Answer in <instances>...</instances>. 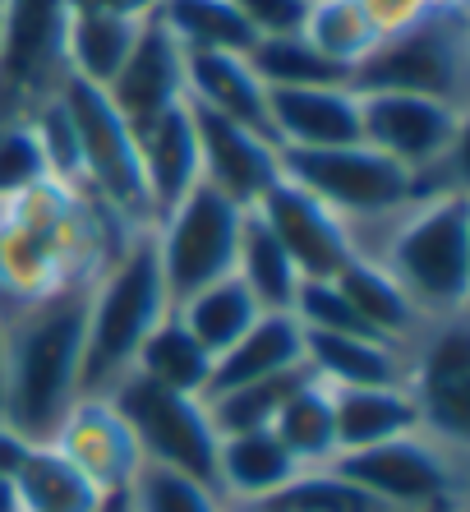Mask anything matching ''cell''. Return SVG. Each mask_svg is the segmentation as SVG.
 Returning a JSON list of instances; mask_svg holds the SVG:
<instances>
[{"label":"cell","instance_id":"obj_13","mask_svg":"<svg viewBox=\"0 0 470 512\" xmlns=\"http://www.w3.org/2000/svg\"><path fill=\"white\" fill-rule=\"evenodd\" d=\"M466 107L415 93H360V143L415 171L438 167L461 153Z\"/></svg>","mask_w":470,"mask_h":512},{"label":"cell","instance_id":"obj_29","mask_svg":"<svg viewBox=\"0 0 470 512\" xmlns=\"http://www.w3.org/2000/svg\"><path fill=\"white\" fill-rule=\"evenodd\" d=\"M272 434L282 439V448L295 457V466H328L337 457V416H332V388L305 370V379L295 383L286 402L272 416Z\"/></svg>","mask_w":470,"mask_h":512},{"label":"cell","instance_id":"obj_16","mask_svg":"<svg viewBox=\"0 0 470 512\" xmlns=\"http://www.w3.org/2000/svg\"><path fill=\"white\" fill-rule=\"evenodd\" d=\"M254 213L268 222V231L282 240V250L291 254L300 277H337L346 263L355 259L351 231L332 213L328 203H318L309 190H300L295 180H277Z\"/></svg>","mask_w":470,"mask_h":512},{"label":"cell","instance_id":"obj_26","mask_svg":"<svg viewBox=\"0 0 470 512\" xmlns=\"http://www.w3.org/2000/svg\"><path fill=\"white\" fill-rule=\"evenodd\" d=\"M332 416H337V453L374 448L397 439L406 429H420L415 402L401 383H374V388H332Z\"/></svg>","mask_w":470,"mask_h":512},{"label":"cell","instance_id":"obj_4","mask_svg":"<svg viewBox=\"0 0 470 512\" xmlns=\"http://www.w3.org/2000/svg\"><path fill=\"white\" fill-rule=\"evenodd\" d=\"M171 314L162 268L153 250V227L134 231L130 245L106 263V273L88 286V314H83V365L79 397H106L134 370L139 346L157 323Z\"/></svg>","mask_w":470,"mask_h":512},{"label":"cell","instance_id":"obj_17","mask_svg":"<svg viewBox=\"0 0 470 512\" xmlns=\"http://www.w3.org/2000/svg\"><path fill=\"white\" fill-rule=\"evenodd\" d=\"M102 93L111 97V107L125 116V125L134 134L148 130L157 116H166L171 107L185 102V51L176 47V37L157 19H148L130 60L120 65V74Z\"/></svg>","mask_w":470,"mask_h":512},{"label":"cell","instance_id":"obj_20","mask_svg":"<svg viewBox=\"0 0 470 512\" xmlns=\"http://www.w3.org/2000/svg\"><path fill=\"white\" fill-rule=\"evenodd\" d=\"M139 162H143V190H148L153 222H162L203 180L199 134H194L189 102L171 107L166 116H157L148 130H139Z\"/></svg>","mask_w":470,"mask_h":512},{"label":"cell","instance_id":"obj_19","mask_svg":"<svg viewBox=\"0 0 470 512\" xmlns=\"http://www.w3.org/2000/svg\"><path fill=\"white\" fill-rule=\"evenodd\" d=\"M268 130L277 148L360 143V93L351 84L268 88Z\"/></svg>","mask_w":470,"mask_h":512},{"label":"cell","instance_id":"obj_10","mask_svg":"<svg viewBox=\"0 0 470 512\" xmlns=\"http://www.w3.org/2000/svg\"><path fill=\"white\" fill-rule=\"evenodd\" d=\"M106 397L116 402L125 425L134 429L143 462L171 466V471H185V476L212 485L217 439H222V434L212 429L208 402H203L199 393H176V388L148 383L130 370Z\"/></svg>","mask_w":470,"mask_h":512},{"label":"cell","instance_id":"obj_3","mask_svg":"<svg viewBox=\"0 0 470 512\" xmlns=\"http://www.w3.org/2000/svg\"><path fill=\"white\" fill-rule=\"evenodd\" d=\"M360 259L383 263L429 323L466 319L470 305V199L466 190L415 199L401 213L351 231Z\"/></svg>","mask_w":470,"mask_h":512},{"label":"cell","instance_id":"obj_5","mask_svg":"<svg viewBox=\"0 0 470 512\" xmlns=\"http://www.w3.org/2000/svg\"><path fill=\"white\" fill-rule=\"evenodd\" d=\"M328 466L388 512H466L470 448L438 439L429 429H406L374 448L337 453Z\"/></svg>","mask_w":470,"mask_h":512},{"label":"cell","instance_id":"obj_33","mask_svg":"<svg viewBox=\"0 0 470 512\" xmlns=\"http://www.w3.org/2000/svg\"><path fill=\"white\" fill-rule=\"evenodd\" d=\"M300 37L314 51H323L332 65H341V70L351 74L383 42V28L369 19V10L360 0H314Z\"/></svg>","mask_w":470,"mask_h":512},{"label":"cell","instance_id":"obj_21","mask_svg":"<svg viewBox=\"0 0 470 512\" xmlns=\"http://www.w3.org/2000/svg\"><path fill=\"white\" fill-rule=\"evenodd\" d=\"M305 370V328L291 314H259L249 323L245 337H235L222 356H212V374L203 397L226 393V388H245L259 379Z\"/></svg>","mask_w":470,"mask_h":512},{"label":"cell","instance_id":"obj_24","mask_svg":"<svg viewBox=\"0 0 470 512\" xmlns=\"http://www.w3.org/2000/svg\"><path fill=\"white\" fill-rule=\"evenodd\" d=\"M337 286H341V296H346V305L355 310V319H360V328L369 337H378V342H392L401 351H411L424 337V328H429V319L415 310V300L401 291L397 277L383 263L355 254L337 273Z\"/></svg>","mask_w":470,"mask_h":512},{"label":"cell","instance_id":"obj_18","mask_svg":"<svg viewBox=\"0 0 470 512\" xmlns=\"http://www.w3.org/2000/svg\"><path fill=\"white\" fill-rule=\"evenodd\" d=\"M0 471L10 480L14 512H102L106 499L51 443L19 439L0 425Z\"/></svg>","mask_w":470,"mask_h":512},{"label":"cell","instance_id":"obj_41","mask_svg":"<svg viewBox=\"0 0 470 512\" xmlns=\"http://www.w3.org/2000/svg\"><path fill=\"white\" fill-rule=\"evenodd\" d=\"M70 10H97V14H120V19H153L157 0H70Z\"/></svg>","mask_w":470,"mask_h":512},{"label":"cell","instance_id":"obj_22","mask_svg":"<svg viewBox=\"0 0 470 512\" xmlns=\"http://www.w3.org/2000/svg\"><path fill=\"white\" fill-rule=\"evenodd\" d=\"M295 471L300 466L272 429H245V434L217 439L212 489L222 494V503H268L291 485Z\"/></svg>","mask_w":470,"mask_h":512},{"label":"cell","instance_id":"obj_30","mask_svg":"<svg viewBox=\"0 0 470 512\" xmlns=\"http://www.w3.org/2000/svg\"><path fill=\"white\" fill-rule=\"evenodd\" d=\"M171 314L199 337V346L208 356H222L235 337L249 333V323L259 319L263 310H259V300L245 291V282L235 273H226L217 282L199 286V291H189L180 305H171Z\"/></svg>","mask_w":470,"mask_h":512},{"label":"cell","instance_id":"obj_43","mask_svg":"<svg viewBox=\"0 0 470 512\" xmlns=\"http://www.w3.org/2000/svg\"><path fill=\"white\" fill-rule=\"evenodd\" d=\"M0 512H14V494H10V480L0 471Z\"/></svg>","mask_w":470,"mask_h":512},{"label":"cell","instance_id":"obj_1","mask_svg":"<svg viewBox=\"0 0 470 512\" xmlns=\"http://www.w3.org/2000/svg\"><path fill=\"white\" fill-rule=\"evenodd\" d=\"M111 208L79 185L42 180L0 203V319L51 300L74 286H93L106 263L130 245Z\"/></svg>","mask_w":470,"mask_h":512},{"label":"cell","instance_id":"obj_11","mask_svg":"<svg viewBox=\"0 0 470 512\" xmlns=\"http://www.w3.org/2000/svg\"><path fill=\"white\" fill-rule=\"evenodd\" d=\"M240 222H245V208L217 194L212 185H203V180L162 222H153V250L171 305H180L189 291L231 273Z\"/></svg>","mask_w":470,"mask_h":512},{"label":"cell","instance_id":"obj_32","mask_svg":"<svg viewBox=\"0 0 470 512\" xmlns=\"http://www.w3.org/2000/svg\"><path fill=\"white\" fill-rule=\"evenodd\" d=\"M134 374L148 379V383H162V388H176V393H199L203 397L208 374H212V356L203 351L199 337L189 333L176 314H166L153 333H148V342L139 346Z\"/></svg>","mask_w":470,"mask_h":512},{"label":"cell","instance_id":"obj_45","mask_svg":"<svg viewBox=\"0 0 470 512\" xmlns=\"http://www.w3.org/2000/svg\"><path fill=\"white\" fill-rule=\"evenodd\" d=\"M0 346H5V319H0Z\"/></svg>","mask_w":470,"mask_h":512},{"label":"cell","instance_id":"obj_7","mask_svg":"<svg viewBox=\"0 0 470 512\" xmlns=\"http://www.w3.org/2000/svg\"><path fill=\"white\" fill-rule=\"evenodd\" d=\"M56 97L74 125L83 190L102 208H111L125 227L148 231L153 227V208H148V190H143L139 134L125 125V116L111 107V97L102 88L83 84V79H65Z\"/></svg>","mask_w":470,"mask_h":512},{"label":"cell","instance_id":"obj_12","mask_svg":"<svg viewBox=\"0 0 470 512\" xmlns=\"http://www.w3.org/2000/svg\"><path fill=\"white\" fill-rule=\"evenodd\" d=\"M420 429L447 443L470 448V323H429L424 337L406 351V383Z\"/></svg>","mask_w":470,"mask_h":512},{"label":"cell","instance_id":"obj_38","mask_svg":"<svg viewBox=\"0 0 470 512\" xmlns=\"http://www.w3.org/2000/svg\"><path fill=\"white\" fill-rule=\"evenodd\" d=\"M42 180H51V167L33 120H0V203L33 190Z\"/></svg>","mask_w":470,"mask_h":512},{"label":"cell","instance_id":"obj_2","mask_svg":"<svg viewBox=\"0 0 470 512\" xmlns=\"http://www.w3.org/2000/svg\"><path fill=\"white\" fill-rule=\"evenodd\" d=\"M83 314H88V286H74L5 319L0 425L14 429L19 439L47 443L65 411L79 402Z\"/></svg>","mask_w":470,"mask_h":512},{"label":"cell","instance_id":"obj_31","mask_svg":"<svg viewBox=\"0 0 470 512\" xmlns=\"http://www.w3.org/2000/svg\"><path fill=\"white\" fill-rule=\"evenodd\" d=\"M153 19L176 37V47L185 56H194V51H235V56H249L254 42H259L231 0H157Z\"/></svg>","mask_w":470,"mask_h":512},{"label":"cell","instance_id":"obj_15","mask_svg":"<svg viewBox=\"0 0 470 512\" xmlns=\"http://www.w3.org/2000/svg\"><path fill=\"white\" fill-rule=\"evenodd\" d=\"M189 116H194V134H199L203 185H212L240 208H254L282 180V148L263 130H249L240 120H226L208 107H194V102H189Z\"/></svg>","mask_w":470,"mask_h":512},{"label":"cell","instance_id":"obj_27","mask_svg":"<svg viewBox=\"0 0 470 512\" xmlns=\"http://www.w3.org/2000/svg\"><path fill=\"white\" fill-rule=\"evenodd\" d=\"M143 24H148V19H120V14L70 10V24H65V70H70V79H83V84H93V88H106L120 74V65L130 60Z\"/></svg>","mask_w":470,"mask_h":512},{"label":"cell","instance_id":"obj_39","mask_svg":"<svg viewBox=\"0 0 470 512\" xmlns=\"http://www.w3.org/2000/svg\"><path fill=\"white\" fill-rule=\"evenodd\" d=\"M254 37H295L309 19L314 0H231Z\"/></svg>","mask_w":470,"mask_h":512},{"label":"cell","instance_id":"obj_28","mask_svg":"<svg viewBox=\"0 0 470 512\" xmlns=\"http://www.w3.org/2000/svg\"><path fill=\"white\" fill-rule=\"evenodd\" d=\"M231 273L245 282V291L259 300L263 314H291V300L300 291V282H305V277L295 273L291 254L282 250V240L272 236L268 222L254 208H245V222H240Z\"/></svg>","mask_w":470,"mask_h":512},{"label":"cell","instance_id":"obj_25","mask_svg":"<svg viewBox=\"0 0 470 512\" xmlns=\"http://www.w3.org/2000/svg\"><path fill=\"white\" fill-rule=\"evenodd\" d=\"M305 370L328 388L406 383V351L369 333H305Z\"/></svg>","mask_w":470,"mask_h":512},{"label":"cell","instance_id":"obj_42","mask_svg":"<svg viewBox=\"0 0 470 512\" xmlns=\"http://www.w3.org/2000/svg\"><path fill=\"white\" fill-rule=\"evenodd\" d=\"M222 512H282L277 503H222Z\"/></svg>","mask_w":470,"mask_h":512},{"label":"cell","instance_id":"obj_36","mask_svg":"<svg viewBox=\"0 0 470 512\" xmlns=\"http://www.w3.org/2000/svg\"><path fill=\"white\" fill-rule=\"evenodd\" d=\"M305 379V370H291V374H277V379H259V383H245V388H226V393H212L203 397L208 402V416L217 434H245V429H268L277 406L286 402L295 383Z\"/></svg>","mask_w":470,"mask_h":512},{"label":"cell","instance_id":"obj_34","mask_svg":"<svg viewBox=\"0 0 470 512\" xmlns=\"http://www.w3.org/2000/svg\"><path fill=\"white\" fill-rule=\"evenodd\" d=\"M249 65L268 88H323V84H351V74L332 65L323 51H314L305 37H259L249 51Z\"/></svg>","mask_w":470,"mask_h":512},{"label":"cell","instance_id":"obj_44","mask_svg":"<svg viewBox=\"0 0 470 512\" xmlns=\"http://www.w3.org/2000/svg\"><path fill=\"white\" fill-rule=\"evenodd\" d=\"M102 512H125V508H120V499H106V508Z\"/></svg>","mask_w":470,"mask_h":512},{"label":"cell","instance_id":"obj_6","mask_svg":"<svg viewBox=\"0 0 470 512\" xmlns=\"http://www.w3.org/2000/svg\"><path fill=\"white\" fill-rule=\"evenodd\" d=\"M355 93H415L466 107L470 93V24L466 10L429 14L420 24L388 33L351 70Z\"/></svg>","mask_w":470,"mask_h":512},{"label":"cell","instance_id":"obj_23","mask_svg":"<svg viewBox=\"0 0 470 512\" xmlns=\"http://www.w3.org/2000/svg\"><path fill=\"white\" fill-rule=\"evenodd\" d=\"M185 97L194 107H208L226 120H240L249 130H268V84H263L249 56L235 51H194L185 56Z\"/></svg>","mask_w":470,"mask_h":512},{"label":"cell","instance_id":"obj_37","mask_svg":"<svg viewBox=\"0 0 470 512\" xmlns=\"http://www.w3.org/2000/svg\"><path fill=\"white\" fill-rule=\"evenodd\" d=\"M282 512H388L378 499H369L360 485L332 471V466H305V471H295V480L277 494Z\"/></svg>","mask_w":470,"mask_h":512},{"label":"cell","instance_id":"obj_9","mask_svg":"<svg viewBox=\"0 0 470 512\" xmlns=\"http://www.w3.org/2000/svg\"><path fill=\"white\" fill-rule=\"evenodd\" d=\"M70 0H0V120H28L70 79Z\"/></svg>","mask_w":470,"mask_h":512},{"label":"cell","instance_id":"obj_40","mask_svg":"<svg viewBox=\"0 0 470 512\" xmlns=\"http://www.w3.org/2000/svg\"><path fill=\"white\" fill-rule=\"evenodd\" d=\"M360 5H365L369 19L383 28V37L401 33V28H411V24H420V19H429V14L466 10V0H360Z\"/></svg>","mask_w":470,"mask_h":512},{"label":"cell","instance_id":"obj_35","mask_svg":"<svg viewBox=\"0 0 470 512\" xmlns=\"http://www.w3.org/2000/svg\"><path fill=\"white\" fill-rule=\"evenodd\" d=\"M125 512H222V494L208 480H194L185 471L157 462H139L134 480L120 494Z\"/></svg>","mask_w":470,"mask_h":512},{"label":"cell","instance_id":"obj_14","mask_svg":"<svg viewBox=\"0 0 470 512\" xmlns=\"http://www.w3.org/2000/svg\"><path fill=\"white\" fill-rule=\"evenodd\" d=\"M47 443L102 499H120L143 462L139 439H134V429L125 425L111 397H79Z\"/></svg>","mask_w":470,"mask_h":512},{"label":"cell","instance_id":"obj_8","mask_svg":"<svg viewBox=\"0 0 470 512\" xmlns=\"http://www.w3.org/2000/svg\"><path fill=\"white\" fill-rule=\"evenodd\" d=\"M282 176L309 190L318 203L346 222V231L383 222L401 213L411 199V171L397 167L369 143H341V148H282Z\"/></svg>","mask_w":470,"mask_h":512}]
</instances>
